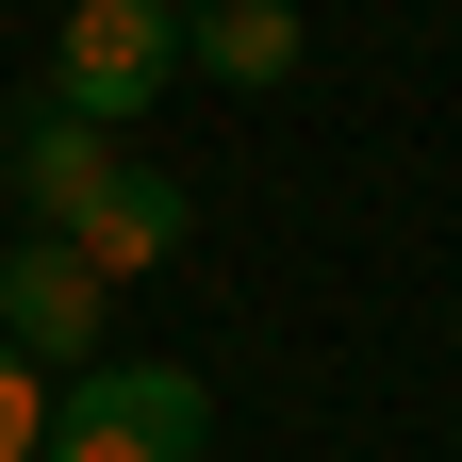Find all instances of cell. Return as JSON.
<instances>
[{
  "instance_id": "6da1fadb",
  "label": "cell",
  "mask_w": 462,
  "mask_h": 462,
  "mask_svg": "<svg viewBox=\"0 0 462 462\" xmlns=\"http://www.w3.org/2000/svg\"><path fill=\"white\" fill-rule=\"evenodd\" d=\"M17 199L67 231L99 281H149L165 248H182V182L133 165V149H99V116H33V133H17Z\"/></svg>"
},
{
  "instance_id": "7a4b0ae2",
  "label": "cell",
  "mask_w": 462,
  "mask_h": 462,
  "mask_svg": "<svg viewBox=\"0 0 462 462\" xmlns=\"http://www.w3.org/2000/svg\"><path fill=\"white\" fill-rule=\"evenodd\" d=\"M199 430H215V396L182 364H83L67 396H50V446L33 462H199Z\"/></svg>"
},
{
  "instance_id": "3957f363",
  "label": "cell",
  "mask_w": 462,
  "mask_h": 462,
  "mask_svg": "<svg viewBox=\"0 0 462 462\" xmlns=\"http://www.w3.org/2000/svg\"><path fill=\"white\" fill-rule=\"evenodd\" d=\"M182 83V17L165 0H67V33H50V116H149Z\"/></svg>"
},
{
  "instance_id": "277c9868",
  "label": "cell",
  "mask_w": 462,
  "mask_h": 462,
  "mask_svg": "<svg viewBox=\"0 0 462 462\" xmlns=\"http://www.w3.org/2000/svg\"><path fill=\"white\" fill-rule=\"evenodd\" d=\"M99 298H116V281L67 248V231L0 248V346H17V364H99Z\"/></svg>"
},
{
  "instance_id": "5b68a950",
  "label": "cell",
  "mask_w": 462,
  "mask_h": 462,
  "mask_svg": "<svg viewBox=\"0 0 462 462\" xmlns=\"http://www.w3.org/2000/svg\"><path fill=\"white\" fill-rule=\"evenodd\" d=\"M182 67H215V83H298V0H199V17H182Z\"/></svg>"
},
{
  "instance_id": "8992f818",
  "label": "cell",
  "mask_w": 462,
  "mask_h": 462,
  "mask_svg": "<svg viewBox=\"0 0 462 462\" xmlns=\"http://www.w3.org/2000/svg\"><path fill=\"white\" fill-rule=\"evenodd\" d=\"M33 446H50V396H33L17 346H0V462H33Z\"/></svg>"
},
{
  "instance_id": "52a82bcc",
  "label": "cell",
  "mask_w": 462,
  "mask_h": 462,
  "mask_svg": "<svg viewBox=\"0 0 462 462\" xmlns=\"http://www.w3.org/2000/svg\"><path fill=\"white\" fill-rule=\"evenodd\" d=\"M165 17H199V0H165Z\"/></svg>"
}]
</instances>
